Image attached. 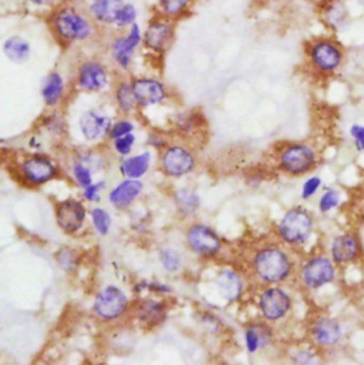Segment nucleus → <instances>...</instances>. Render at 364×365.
Instances as JSON below:
<instances>
[{
  "label": "nucleus",
  "instance_id": "nucleus-1",
  "mask_svg": "<svg viewBox=\"0 0 364 365\" xmlns=\"http://www.w3.org/2000/svg\"><path fill=\"white\" fill-rule=\"evenodd\" d=\"M47 23L54 37L64 44L89 41L98 27L87 7L74 0H61L54 6L47 16Z\"/></svg>",
  "mask_w": 364,
  "mask_h": 365
},
{
  "label": "nucleus",
  "instance_id": "nucleus-2",
  "mask_svg": "<svg viewBox=\"0 0 364 365\" xmlns=\"http://www.w3.org/2000/svg\"><path fill=\"white\" fill-rule=\"evenodd\" d=\"M306 57L319 76L336 74L346 61V48L335 34L318 36L306 43Z\"/></svg>",
  "mask_w": 364,
  "mask_h": 365
},
{
  "label": "nucleus",
  "instance_id": "nucleus-3",
  "mask_svg": "<svg viewBox=\"0 0 364 365\" xmlns=\"http://www.w3.org/2000/svg\"><path fill=\"white\" fill-rule=\"evenodd\" d=\"M255 273L262 282L279 283L292 274V260L289 255L275 246L259 250L253 259Z\"/></svg>",
  "mask_w": 364,
  "mask_h": 365
},
{
  "label": "nucleus",
  "instance_id": "nucleus-4",
  "mask_svg": "<svg viewBox=\"0 0 364 365\" xmlns=\"http://www.w3.org/2000/svg\"><path fill=\"white\" fill-rule=\"evenodd\" d=\"M278 230L288 245H302L312 236L315 219L305 207H293L285 213Z\"/></svg>",
  "mask_w": 364,
  "mask_h": 365
},
{
  "label": "nucleus",
  "instance_id": "nucleus-5",
  "mask_svg": "<svg viewBox=\"0 0 364 365\" xmlns=\"http://www.w3.org/2000/svg\"><path fill=\"white\" fill-rule=\"evenodd\" d=\"M339 266L330 256H312L300 270V279L309 290H319L338 279Z\"/></svg>",
  "mask_w": 364,
  "mask_h": 365
},
{
  "label": "nucleus",
  "instance_id": "nucleus-6",
  "mask_svg": "<svg viewBox=\"0 0 364 365\" xmlns=\"http://www.w3.org/2000/svg\"><path fill=\"white\" fill-rule=\"evenodd\" d=\"M176 40V20L154 14L144 30V46L157 54H164L168 51Z\"/></svg>",
  "mask_w": 364,
  "mask_h": 365
},
{
  "label": "nucleus",
  "instance_id": "nucleus-7",
  "mask_svg": "<svg viewBox=\"0 0 364 365\" xmlns=\"http://www.w3.org/2000/svg\"><path fill=\"white\" fill-rule=\"evenodd\" d=\"M329 253L339 267L359 264L364 257L360 235L356 232H343L336 235L330 242Z\"/></svg>",
  "mask_w": 364,
  "mask_h": 365
},
{
  "label": "nucleus",
  "instance_id": "nucleus-8",
  "mask_svg": "<svg viewBox=\"0 0 364 365\" xmlns=\"http://www.w3.org/2000/svg\"><path fill=\"white\" fill-rule=\"evenodd\" d=\"M144 41V31L141 30L138 23H134L124 31H120L111 43H110V53L113 60L124 70H128L133 64L134 54L140 44Z\"/></svg>",
  "mask_w": 364,
  "mask_h": 365
},
{
  "label": "nucleus",
  "instance_id": "nucleus-9",
  "mask_svg": "<svg viewBox=\"0 0 364 365\" xmlns=\"http://www.w3.org/2000/svg\"><path fill=\"white\" fill-rule=\"evenodd\" d=\"M280 167L290 175H305L313 171L318 165V153L306 144L289 145L279 157Z\"/></svg>",
  "mask_w": 364,
  "mask_h": 365
},
{
  "label": "nucleus",
  "instance_id": "nucleus-10",
  "mask_svg": "<svg viewBox=\"0 0 364 365\" xmlns=\"http://www.w3.org/2000/svg\"><path fill=\"white\" fill-rule=\"evenodd\" d=\"M318 13L320 21L332 34L345 31L352 23V13L348 0H319Z\"/></svg>",
  "mask_w": 364,
  "mask_h": 365
},
{
  "label": "nucleus",
  "instance_id": "nucleus-11",
  "mask_svg": "<svg viewBox=\"0 0 364 365\" xmlns=\"http://www.w3.org/2000/svg\"><path fill=\"white\" fill-rule=\"evenodd\" d=\"M310 337L320 349H335L342 344L345 339V329L338 319L322 316L313 322L310 327Z\"/></svg>",
  "mask_w": 364,
  "mask_h": 365
},
{
  "label": "nucleus",
  "instance_id": "nucleus-12",
  "mask_svg": "<svg viewBox=\"0 0 364 365\" xmlns=\"http://www.w3.org/2000/svg\"><path fill=\"white\" fill-rule=\"evenodd\" d=\"M128 300L117 287H107L101 290L94 302V310L98 317L104 320H114L124 314Z\"/></svg>",
  "mask_w": 364,
  "mask_h": 365
},
{
  "label": "nucleus",
  "instance_id": "nucleus-13",
  "mask_svg": "<svg viewBox=\"0 0 364 365\" xmlns=\"http://www.w3.org/2000/svg\"><path fill=\"white\" fill-rule=\"evenodd\" d=\"M262 314L265 319L269 322H276L283 319L290 307H292V300L286 292L278 287H271L268 289L259 302Z\"/></svg>",
  "mask_w": 364,
  "mask_h": 365
},
{
  "label": "nucleus",
  "instance_id": "nucleus-14",
  "mask_svg": "<svg viewBox=\"0 0 364 365\" xmlns=\"http://www.w3.org/2000/svg\"><path fill=\"white\" fill-rule=\"evenodd\" d=\"M77 84L84 91H101L108 84L106 66L96 60L84 61L77 71Z\"/></svg>",
  "mask_w": 364,
  "mask_h": 365
},
{
  "label": "nucleus",
  "instance_id": "nucleus-15",
  "mask_svg": "<svg viewBox=\"0 0 364 365\" xmlns=\"http://www.w3.org/2000/svg\"><path fill=\"white\" fill-rule=\"evenodd\" d=\"M188 245L192 250L203 256H213L221 250L219 236L208 226L196 225L188 230Z\"/></svg>",
  "mask_w": 364,
  "mask_h": 365
},
{
  "label": "nucleus",
  "instance_id": "nucleus-16",
  "mask_svg": "<svg viewBox=\"0 0 364 365\" xmlns=\"http://www.w3.org/2000/svg\"><path fill=\"white\" fill-rule=\"evenodd\" d=\"M131 86H133V91L136 94L137 103L141 107L160 104L167 97L166 86L156 78H148V77L136 78L131 83Z\"/></svg>",
  "mask_w": 364,
  "mask_h": 365
},
{
  "label": "nucleus",
  "instance_id": "nucleus-17",
  "mask_svg": "<svg viewBox=\"0 0 364 365\" xmlns=\"http://www.w3.org/2000/svg\"><path fill=\"white\" fill-rule=\"evenodd\" d=\"M84 217H86L84 206L77 200H73V199L64 200L57 207L56 219L61 230H64L66 233L77 232L83 226Z\"/></svg>",
  "mask_w": 364,
  "mask_h": 365
},
{
  "label": "nucleus",
  "instance_id": "nucleus-18",
  "mask_svg": "<svg viewBox=\"0 0 364 365\" xmlns=\"http://www.w3.org/2000/svg\"><path fill=\"white\" fill-rule=\"evenodd\" d=\"M126 0H87V10L98 27H113Z\"/></svg>",
  "mask_w": 364,
  "mask_h": 365
},
{
  "label": "nucleus",
  "instance_id": "nucleus-19",
  "mask_svg": "<svg viewBox=\"0 0 364 365\" xmlns=\"http://www.w3.org/2000/svg\"><path fill=\"white\" fill-rule=\"evenodd\" d=\"M195 160L185 148L173 147L168 148L163 157V168L171 177H182L192 171Z\"/></svg>",
  "mask_w": 364,
  "mask_h": 365
},
{
  "label": "nucleus",
  "instance_id": "nucleus-20",
  "mask_svg": "<svg viewBox=\"0 0 364 365\" xmlns=\"http://www.w3.org/2000/svg\"><path fill=\"white\" fill-rule=\"evenodd\" d=\"M23 175L29 182L40 185L54 178L56 168L46 158L31 157L23 164Z\"/></svg>",
  "mask_w": 364,
  "mask_h": 365
},
{
  "label": "nucleus",
  "instance_id": "nucleus-21",
  "mask_svg": "<svg viewBox=\"0 0 364 365\" xmlns=\"http://www.w3.org/2000/svg\"><path fill=\"white\" fill-rule=\"evenodd\" d=\"M111 127V120L106 115H100L94 111L84 113L80 118V128L87 140H98Z\"/></svg>",
  "mask_w": 364,
  "mask_h": 365
},
{
  "label": "nucleus",
  "instance_id": "nucleus-22",
  "mask_svg": "<svg viewBox=\"0 0 364 365\" xmlns=\"http://www.w3.org/2000/svg\"><path fill=\"white\" fill-rule=\"evenodd\" d=\"M3 53L11 63L23 64L30 58L31 46L24 37L13 34L3 41Z\"/></svg>",
  "mask_w": 364,
  "mask_h": 365
},
{
  "label": "nucleus",
  "instance_id": "nucleus-23",
  "mask_svg": "<svg viewBox=\"0 0 364 365\" xmlns=\"http://www.w3.org/2000/svg\"><path fill=\"white\" fill-rule=\"evenodd\" d=\"M216 286L222 297L226 300H236L242 292V280L232 270H223L216 277Z\"/></svg>",
  "mask_w": 364,
  "mask_h": 365
},
{
  "label": "nucleus",
  "instance_id": "nucleus-24",
  "mask_svg": "<svg viewBox=\"0 0 364 365\" xmlns=\"http://www.w3.org/2000/svg\"><path fill=\"white\" fill-rule=\"evenodd\" d=\"M143 190V183L138 181H126L120 183L111 193L110 202L117 207L128 206Z\"/></svg>",
  "mask_w": 364,
  "mask_h": 365
},
{
  "label": "nucleus",
  "instance_id": "nucleus-25",
  "mask_svg": "<svg viewBox=\"0 0 364 365\" xmlns=\"http://www.w3.org/2000/svg\"><path fill=\"white\" fill-rule=\"evenodd\" d=\"M63 93H64V80H63V77L57 71L50 73L44 78L43 88H41V96H43L44 103L50 107L56 106L61 100Z\"/></svg>",
  "mask_w": 364,
  "mask_h": 365
},
{
  "label": "nucleus",
  "instance_id": "nucleus-26",
  "mask_svg": "<svg viewBox=\"0 0 364 365\" xmlns=\"http://www.w3.org/2000/svg\"><path fill=\"white\" fill-rule=\"evenodd\" d=\"M192 4L193 0H157V10L161 16L177 21L189 11Z\"/></svg>",
  "mask_w": 364,
  "mask_h": 365
},
{
  "label": "nucleus",
  "instance_id": "nucleus-27",
  "mask_svg": "<svg viewBox=\"0 0 364 365\" xmlns=\"http://www.w3.org/2000/svg\"><path fill=\"white\" fill-rule=\"evenodd\" d=\"M137 19H138V9L136 7L134 3L126 1L114 20L113 29L118 31H124L128 27H131L134 23H137Z\"/></svg>",
  "mask_w": 364,
  "mask_h": 365
},
{
  "label": "nucleus",
  "instance_id": "nucleus-28",
  "mask_svg": "<svg viewBox=\"0 0 364 365\" xmlns=\"http://www.w3.org/2000/svg\"><path fill=\"white\" fill-rule=\"evenodd\" d=\"M148 167H150V154H141L138 157H133L127 160L123 164L121 170H123V174L130 178H140L147 173Z\"/></svg>",
  "mask_w": 364,
  "mask_h": 365
},
{
  "label": "nucleus",
  "instance_id": "nucleus-29",
  "mask_svg": "<svg viewBox=\"0 0 364 365\" xmlns=\"http://www.w3.org/2000/svg\"><path fill=\"white\" fill-rule=\"evenodd\" d=\"M116 98H117V103L121 107V110L126 113L131 111L138 104L136 94L133 91V86L128 83L118 84V87L116 90Z\"/></svg>",
  "mask_w": 364,
  "mask_h": 365
},
{
  "label": "nucleus",
  "instance_id": "nucleus-30",
  "mask_svg": "<svg viewBox=\"0 0 364 365\" xmlns=\"http://www.w3.org/2000/svg\"><path fill=\"white\" fill-rule=\"evenodd\" d=\"M140 317L148 324H158L166 317V312L163 304L156 302H147L141 306Z\"/></svg>",
  "mask_w": 364,
  "mask_h": 365
},
{
  "label": "nucleus",
  "instance_id": "nucleus-31",
  "mask_svg": "<svg viewBox=\"0 0 364 365\" xmlns=\"http://www.w3.org/2000/svg\"><path fill=\"white\" fill-rule=\"evenodd\" d=\"M342 203V192L335 189V187H330V189H326L320 199H319V210L322 213H329L335 209H338Z\"/></svg>",
  "mask_w": 364,
  "mask_h": 365
},
{
  "label": "nucleus",
  "instance_id": "nucleus-32",
  "mask_svg": "<svg viewBox=\"0 0 364 365\" xmlns=\"http://www.w3.org/2000/svg\"><path fill=\"white\" fill-rule=\"evenodd\" d=\"M266 331L262 329H256V327H249L246 330V347L249 350V353H255L261 346H263L266 343L265 334Z\"/></svg>",
  "mask_w": 364,
  "mask_h": 365
},
{
  "label": "nucleus",
  "instance_id": "nucleus-33",
  "mask_svg": "<svg viewBox=\"0 0 364 365\" xmlns=\"http://www.w3.org/2000/svg\"><path fill=\"white\" fill-rule=\"evenodd\" d=\"M177 203L181 207L182 212L191 213V212L196 210V207L199 205V200H198V196L193 192L183 189V190H180L178 195H177Z\"/></svg>",
  "mask_w": 364,
  "mask_h": 365
},
{
  "label": "nucleus",
  "instance_id": "nucleus-34",
  "mask_svg": "<svg viewBox=\"0 0 364 365\" xmlns=\"http://www.w3.org/2000/svg\"><path fill=\"white\" fill-rule=\"evenodd\" d=\"M91 216H93V222H94L98 233L106 235L110 229V225H111L110 215L104 209H94L91 212Z\"/></svg>",
  "mask_w": 364,
  "mask_h": 365
},
{
  "label": "nucleus",
  "instance_id": "nucleus-35",
  "mask_svg": "<svg viewBox=\"0 0 364 365\" xmlns=\"http://www.w3.org/2000/svg\"><path fill=\"white\" fill-rule=\"evenodd\" d=\"M160 260L168 272H176L180 267V256L173 249H164L160 253Z\"/></svg>",
  "mask_w": 364,
  "mask_h": 365
},
{
  "label": "nucleus",
  "instance_id": "nucleus-36",
  "mask_svg": "<svg viewBox=\"0 0 364 365\" xmlns=\"http://www.w3.org/2000/svg\"><path fill=\"white\" fill-rule=\"evenodd\" d=\"M353 147L358 153H364V125L363 124H353L349 130Z\"/></svg>",
  "mask_w": 364,
  "mask_h": 365
},
{
  "label": "nucleus",
  "instance_id": "nucleus-37",
  "mask_svg": "<svg viewBox=\"0 0 364 365\" xmlns=\"http://www.w3.org/2000/svg\"><path fill=\"white\" fill-rule=\"evenodd\" d=\"M322 187V178L319 177H310L306 182L302 186V197L303 199H310L313 197L318 190Z\"/></svg>",
  "mask_w": 364,
  "mask_h": 365
},
{
  "label": "nucleus",
  "instance_id": "nucleus-38",
  "mask_svg": "<svg viewBox=\"0 0 364 365\" xmlns=\"http://www.w3.org/2000/svg\"><path fill=\"white\" fill-rule=\"evenodd\" d=\"M74 175H76V180L79 181V183H80L81 186L89 187L90 185H93V182H91V173H90V170L86 168L84 165H81V164L76 165V168H74Z\"/></svg>",
  "mask_w": 364,
  "mask_h": 365
},
{
  "label": "nucleus",
  "instance_id": "nucleus-39",
  "mask_svg": "<svg viewBox=\"0 0 364 365\" xmlns=\"http://www.w3.org/2000/svg\"><path fill=\"white\" fill-rule=\"evenodd\" d=\"M133 144H134V135L127 134V135L120 137V138L116 140V150H117L120 154L126 155V154H128V153L131 151Z\"/></svg>",
  "mask_w": 364,
  "mask_h": 365
},
{
  "label": "nucleus",
  "instance_id": "nucleus-40",
  "mask_svg": "<svg viewBox=\"0 0 364 365\" xmlns=\"http://www.w3.org/2000/svg\"><path fill=\"white\" fill-rule=\"evenodd\" d=\"M133 131V124L128 121H120L117 123L111 130V138L117 140L120 137H124Z\"/></svg>",
  "mask_w": 364,
  "mask_h": 365
},
{
  "label": "nucleus",
  "instance_id": "nucleus-41",
  "mask_svg": "<svg viewBox=\"0 0 364 365\" xmlns=\"http://www.w3.org/2000/svg\"><path fill=\"white\" fill-rule=\"evenodd\" d=\"M26 1L34 7H50V10H51L61 0H26Z\"/></svg>",
  "mask_w": 364,
  "mask_h": 365
},
{
  "label": "nucleus",
  "instance_id": "nucleus-42",
  "mask_svg": "<svg viewBox=\"0 0 364 365\" xmlns=\"http://www.w3.org/2000/svg\"><path fill=\"white\" fill-rule=\"evenodd\" d=\"M100 187H104V183H100V185H90L89 187H86V192H84L86 197H87L89 200H96V199L98 197V190H100Z\"/></svg>",
  "mask_w": 364,
  "mask_h": 365
},
{
  "label": "nucleus",
  "instance_id": "nucleus-43",
  "mask_svg": "<svg viewBox=\"0 0 364 365\" xmlns=\"http://www.w3.org/2000/svg\"><path fill=\"white\" fill-rule=\"evenodd\" d=\"M362 53H363V57H364V44H363V47H362Z\"/></svg>",
  "mask_w": 364,
  "mask_h": 365
},
{
  "label": "nucleus",
  "instance_id": "nucleus-44",
  "mask_svg": "<svg viewBox=\"0 0 364 365\" xmlns=\"http://www.w3.org/2000/svg\"><path fill=\"white\" fill-rule=\"evenodd\" d=\"M362 90H363V94H364V83H363V86H362Z\"/></svg>",
  "mask_w": 364,
  "mask_h": 365
}]
</instances>
